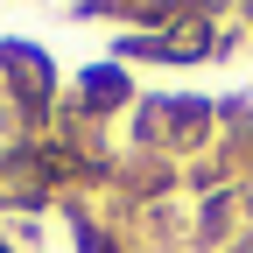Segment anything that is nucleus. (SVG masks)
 I'll list each match as a JSON object with an SVG mask.
<instances>
[{
  "mask_svg": "<svg viewBox=\"0 0 253 253\" xmlns=\"http://www.w3.org/2000/svg\"><path fill=\"white\" fill-rule=\"evenodd\" d=\"M239 253H253V246H239Z\"/></svg>",
  "mask_w": 253,
  "mask_h": 253,
  "instance_id": "f257e3e1",
  "label": "nucleus"
}]
</instances>
